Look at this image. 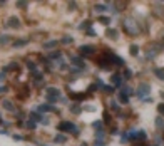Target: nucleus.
Masks as SVG:
<instances>
[{
	"label": "nucleus",
	"mask_w": 164,
	"mask_h": 146,
	"mask_svg": "<svg viewBox=\"0 0 164 146\" xmlns=\"http://www.w3.org/2000/svg\"><path fill=\"white\" fill-rule=\"evenodd\" d=\"M122 30L131 37H136V35L141 34V25H139V22L134 17L127 15V17L122 19Z\"/></svg>",
	"instance_id": "f257e3e1"
},
{
	"label": "nucleus",
	"mask_w": 164,
	"mask_h": 146,
	"mask_svg": "<svg viewBox=\"0 0 164 146\" xmlns=\"http://www.w3.org/2000/svg\"><path fill=\"white\" fill-rule=\"evenodd\" d=\"M57 129H59L60 133H70L74 136H79L80 134V129L77 128V124L74 121H60L59 124H57Z\"/></svg>",
	"instance_id": "f03ea898"
},
{
	"label": "nucleus",
	"mask_w": 164,
	"mask_h": 146,
	"mask_svg": "<svg viewBox=\"0 0 164 146\" xmlns=\"http://www.w3.org/2000/svg\"><path fill=\"white\" fill-rule=\"evenodd\" d=\"M151 94V84L149 82H139L137 89H136V96L139 98V101H144L146 98H149Z\"/></svg>",
	"instance_id": "7ed1b4c3"
},
{
	"label": "nucleus",
	"mask_w": 164,
	"mask_h": 146,
	"mask_svg": "<svg viewBox=\"0 0 164 146\" xmlns=\"http://www.w3.org/2000/svg\"><path fill=\"white\" fill-rule=\"evenodd\" d=\"M105 56H107V59H109L111 66H117V67H122V66H126V60L122 59L121 56H117L116 52H111V51H105Z\"/></svg>",
	"instance_id": "20e7f679"
},
{
	"label": "nucleus",
	"mask_w": 164,
	"mask_h": 146,
	"mask_svg": "<svg viewBox=\"0 0 164 146\" xmlns=\"http://www.w3.org/2000/svg\"><path fill=\"white\" fill-rule=\"evenodd\" d=\"M109 82H111V86H112L114 89H122V86H124V77H122V74L114 72V74H111Z\"/></svg>",
	"instance_id": "39448f33"
},
{
	"label": "nucleus",
	"mask_w": 164,
	"mask_h": 146,
	"mask_svg": "<svg viewBox=\"0 0 164 146\" xmlns=\"http://www.w3.org/2000/svg\"><path fill=\"white\" fill-rule=\"evenodd\" d=\"M96 54V47L94 45H89V44H84L79 47V56L80 57H92Z\"/></svg>",
	"instance_id": "423d86ee"
},
{
	"label": "nucleus",
	"mask_w": 164,
	"mask_h": 146,
	"mask_svg": "<svg viewBox=\"0 0 164 146\" xmlns=\"http://www.w3.org/2000/svg\"><path fill=\"white\" fill-rule=\"evenodd\" d=\"M147 139V133L144 131V129H132V136H131V141L134 143H142Z\"/></svg>",
	"instance_id": "0eeeda50"
},
{
	"label": "nucleus",
	"mask_w": 164,
	"mask_h": 146,
	"mask_svg": "<svg viewBox=\"0 0 164 146\" xmlns=\"http://www.w3.org/2000/svg\"><path fill=\"white\" fill-rule=\"evenodd\" d=\"M34 111H37L39 114H44V112H59V109L55 106H52V104H39V106H35Z\"/></svg>",
	"instance_id": "6e6552de"
},
{
	"label": "nucleus",
	"mask_w": 164,
	"mask_h": 146,
	"mask_svg": "<svg viewBox=\"0 0 164 146\" xmlns=\"http://www.w3.org/2000/svg\"><path fill=\"white\" fill-rule=\"evenodd\" d=\"M20 25H22L20 19L15 17V15H12L5 20V29H20Z\"/></svg>",
	"instance_id": "1a4fd4ad"
},
{
	"label": "nucleus",
	"mask_w": 164,
	"mask_h": 146,
	"mask_svg": "<svg viewBox=\"0 0 164 146\" xmlns=\"http://www.w3.org/2000/svg\"><path fill=\"white\" fill-rule=\"evenodd\" d=\"M70 62L74 67H82V69H87V66H85L84 59L80 56H76V54H70Z\"/></svg>",
	"instance_id": "9d476101"
},
{
	"label": "nucleus",
	"mask_w": 164,
	"mask_h": 146,
	"mask_svg": "<svg viewBox=\"0 0 164 146\" xmlns=\"http://www.w3.org/2000/svg\"><path fill=\"white\" fill-rule=\"evenodd\" d=\"M45 96H52V98L60 99V98H62V92H60V89H59V87L49 86V87H45Z\"/></svg>",
	"instance_id": "9b49d317"
},
{
	"label": "nucleus",
	"mask_w": 164,
	"mask_h": 146,
	"mask_svg": "<svg viewBox=\"0 0 164 146\" xmlns=\"http://www.w3.org/2000/svg\"><path fill=\"white\" fill-rule=\"evenodd\" d=\"M69 111L74 114V116H79V114H82V111H84V107L80 106L79 103H72L70 106H69Z\"/></svg>",
	"instance_id": "f8f14e48"
},
{
	"label": "nucleus",
	"mask_w": 164,
	"mask_h": 146,
	"mask_svg": "<svg viewBox=\"0 0 164 146\" xmlns=\"http://www.w3.org/2000/svg\"><path fill=\"white\" fill-rule=\"evenodd\" d=\"M87 92H70L69 94V98L70 99H74L76 103H80V101H84V99H87Z\"/></svg>",
	"instance_id": "ddd939ff"
},
{
	"label": "nucleus",
	"mask_w": 164,
	"mask_h": 146,
	"mask_svg": "<svg viewBox=\"0 0 164 146\" xmlns=\"http://www.w3.org/2000/svg\"><path fill=\"white\" fill-rule=\"evenodd\" d=\"M105 35H107L109 39H114V40L119 39V32L114 29V27H107V29H105Z\"/></svg>",
	"instance_id": "4468645a"
},
{
	"label": "nucleus",
	"mask_w": 164,
	"mask_h": 146,
	"mask_svg": "<svg viewBox=\"0 0 164 146\" xmlns=\"http://www.w3.org/2000/svg\"><path fill=\"white\" fill-rule=\"evenodd\" d=\"M47 60H62V52L60 51H54V52H50V54H47Z\"/></svg>",
	"instance_id": "2eb2a0df"
},
{
	"label": "nucleus",
	"mask_w": 164,
	"mask_h": 146,
	"mask_svg": "<svg viewBox=\"0 0 164 146\" xmlns=\"http://www.w3.org/2000/svg\"><path fill=\"white\" fill-rule=\"evenodd\" d=\"M2 106H4L5 111H9V112H13V111H15V106H13V103H12V101H9V99H4V101H2Z\"/></svg>",
	"instance_id": "dca6fc26"
},
{
	"label": "nucleus",
	"mask_w": 164,
	"mask_h": 146,
	"mask_svg": "<svg viewBox=\"0 0 164 146\" xmlns=\"http://www.w3.org/2000/svg\"><path fill=\"white\" fill-rule=\"evenodd\" d=\"M59 44H60V40L50 39V40H47V42H44V49H54V47H57Z\"/></svg>",
	"instance_id": "f3484780"
},
{
	"label": "nucleus",
	"mask_w": 164,
	"mask_h": 146,
	"mask_svg": "<svg viewBox=\"0 0 164 146\" xmlns=\"http://www.w3.org/2000/svg\"><path fill=\"white\" fill-rule=\"evenodd\" d=\"M29 42H30L29 39H17V40H13V42H12V45L15 49H20V47H24V45H27Z\"/></svg>",
	"instance_id": "a211bd4d"
},
{
	"label": "nucleus",
	"mask_w": 164,
	"mask_h": 146,
	"mask_svg": "<svg viewBox=\"0 0 164 146\" xmlns=\"http://www.w3.org/2000/svg\"><path fill=\"white\" fill-rule=\"evenodd\" d=\"M152 74H154L156 77L159 79V81H164V69H161V67H152Z\"/></svg>",
	"instance_id": "6ab92c4d"
},
{
	"label": "nucleus",
	"mask_w": 164,
	"mask_h": 146,
	"mask_svg": "<svg viewBox=\"0 0 164 146\" xmlns=\"http://www.w3.org/2000/svg\"><path fill=\"white\" fill-rule=\"evenodd\" d=\"M131 136H132V129H131V131H124L122 136H121V143H122V145H124V143H129L131 141Z\"/></svg>",
	"instance_id": "aec40b11"
},
{
	"label": "nucleus",
	"mask_w": 164,
	"mask_h": 146,
	"mask_svg": "<svg viewBox=\"0 0 164 146\" xmlns=\"http://www.w3.org/2000/svg\"><path fill=\"white\" fill-rule=\"evenodd\" d=\"M10 40H13L10 35L2 34V35H0V47H2V45H7V44H10Z\"/></svg>",
	"instance_id": "412c9836"
},
{
	"label": "nucleus",
	"mask_w": 164,
	"mask_h": 146,
	"mask_svg": "<svg viewBox=\"0 0 164 146\" xmlns=\"http://www.w3.org/2000/svg\"><path fill=\"white\" fill-rule=\"evenodd\" d=\"M129 52H131V56H132V57H137L139 56V45H137V44H131V45H129Z\"/></svg>",
	"instance_id": "4be33fe9"
},
{
	"label": "nucleus",
	"mask_w": 164,
	"mask_h": 146,
	"mask_svg": "<svg viewBox=\"0 0 164 146\" xmlns=\"http://www.w3.org/2000/svg\"><path fill=\"white\" fill-rule=\"evenodd\" d=\"M154 124H156V128L159 129V131H161V129H164V118L163 116H157L154 119Z\"/></svg>",
	"instance_id": "5701e85b"
},
{
	"label": "nucleus",
	"mask_w": 164,
	"mask_h": 146,
	"mask_svg": "<svg viewBox=\"0 0 164 146\" xmlns=\"http://www.w3.org/2000/svg\"><path fill=\"white\" fill-rule=\"evenodd\" d=\"M79 29L80 30H89V29H92V22L91 20H84V22H80V25H79Z\"/></svg>",
	"instance_id": "b1692460"
},
{
	"label": "nucleus",
	"mask_w": 164,
	"mask_h": 146,
	"mask_svg": "<svg viewBox=\"0 0 164 146\" xmlns=\"http://www.w3.org/2000/svg\"><path fill=\"white\" fill-rule=\"evenodd\" d=\"M109 107H111V111L116 112V114H121V107H119V104L116 103V101H111L109 103Z\"/></svg>",
	"instance_id": "393cba45"
},
{
	"label": "nucleus",
	"mask_w": 164,
	"mask_h": 146,
	"mask_svg": "<svg viewBox=\"0 0 164 146\" xmlns=\"http://www.w3.org/2000/svg\"><path fill=\"white\" fill-rule=\"evenodd\" d=\"M92 128L96 129V131H101V129H104V123H102V119H96L92 123Z\"/></svg>",
	"instance_id": "a878e982"
},
{
	"label": "nucleus",
	"mask_w": 164,
	"mask_h": 146,
	"mask_svg": "<svg viewBox=\"0 0 164 146\" xmlns=\"http://www.w3.org/2000/svg\"><path fill=\"white\" fill-rule=\"evenodd\" d=\"M94 136H96V141H104L105 131H104V129H101V131H96V133H94Z\"/></svg>",
	"instance_id": "bb28decb"
},
{
	"label": "nucleus",
	"mask_w": 164,
	"mask_h": 146,
	"mask_svg": "<svg viewBox=\"0 0 164 146\" xmlns=\"http://www.w3.org/2000/svg\"><path fill=\"white\" fill-rule=\"evenodd\" d=\"M94 10H96V12H99V13H102V12H105V10H107V5L96 4V5H94Z\"/></svg>",
	"instance_id": "cd10ccee"
},
{
	"label": "nucleus",
	"mask_w": 164,
	"mask_h": 146,
	"mask_svg": "<svg viewBox=\"0 0 164 146\" xmlns=\"http://www.w3.org/2000/svg\"><path fill=\"white\" fill-rule=\"evenodd\" d=\"M122 77L126 79V81H129V79L132 77V71H131L129 67H126L124 71H122Z\"/></svg>",
	"instance_id": "c85d7f7f"
},
{
	"label": "nucleus",
	"mask_w": 164,
	"mask_h": 146,
	"mask_svg": "<svg viewBox=\"0 0 164 146\" xmlns=\"http://www.w3.org/2000/svg\"><path fill=\"white\" fill-rule=\"evenodd\" d=\"M67 141V136H64V134H57V136H54V143H65Z\"/></svg>",
	"instance_id": "c756f323"
},
{
	"label": "nucleus",
	"mask_w": 164,
	"mask_h": 146,
	"mask_svg": "<svg viewBox=\"0 0 164 146\" xmlns=\"http://www.w3.org/2000/svg\"><path fill=\"white\" fill-rule=\"evenodd\" d=\"M117 98H119V103H121V104H129V98H127L126 94L119 92V94H117Z\"/></svg>",
	"instance_id": "7c9ffc66"
},
{
	"label": "nucleus",
	"mask_w": 164,
	"mask_h": 146,
	"mask_svg": "<svg viewBox=\"0 0 164 146\" xmlns=\"http://www.w3.org/2000/svg\"><path fill=\"white\" fill-rule=\"evenodd\" d=\"M74 42V37H70V35H65V37H62V40H60V44H64V45H69V44Z\"/></svg>",
	"instance_id": "2f4dec72"
},
{
	"label": "nucleus",
	"mask_w": 164,
	"mask_h": 146,
	"mask_svg": "<svg viewBox=\"0 0 164 146\" xmlns=\"http://www.w3.org/2000/svg\"><path fill=\"white\" fill-rule=\"evenodd\" d=\"M121 92H122V94H126L127 98H131V96H132V89H131L129 86H122Z\"/></svg>",
	"instance_id": "473e14b6"
},
{
	"label": "nucleus",
	"mask_w": 164,
	"mask_h": 146,
	"mask_svg": "<svg viewBox=\"0 0 164 146\" xmlns=\"http://www.w3.org/2000/svg\"><path fill=\"white\" fill-rule=\"evenodd\" d=\"M27 128H29V129H32V131H34V129L35 128H37V123H35V121H32V119H29V121H27Z\"/></svg>",
	"instance_id": "72a5a7b5"
},
{
	"label": "nucleus",
	"mask_w": 164,
	"mask_h": 146,
	"mask_svg": "<svg viewBox=\"0 0 164 146\" xmlns=\"http://www.w3.org/2000/svg\"><path fill=\"white\" fill-rule=\"evenodd\" d=\"M99 22H101V24H104V25H111V19L109 17H99Z\"/></svg>",
	"instance_id": "f704fd0d"
},
{
	"label": "nucleus",
	"mask_w": 164,
	"mask_h": 146,
	"mask_svg": "<svg viewBox=\"0 0 164 146\" xmlns=\"http://www.w3.org/2000/svg\"><path fill=\"white\" fill-rule=\"evenodd\" d=\"M102 91H104V92H107L109 96H112V94H114V91H116V89H114L112 86H104V89H102Z\"/></svg>",
	"instance_id": "c9c22d12"
},
{
	"label": "nucleus",
	"mask_w": 164,
	"mask_h": 146,
	"mask_svg": "<svg viewBox=\"0 0 164 146\" xmlns=\"http://www.w3.org/2000/svg\"><path fill=\"white\" fill-rule=\"evenodd\" d=\"M157 112H159V116H164V103L157 104Z\"/></svg>",
	"instance_id": "e433bc0d"
},
{
	"label": "nucleus",
	"mask_w": 164,
	"mask_h": 146,
	"mask_svg": "<svg viewBox=\"0 0 164 146\" xmlns=\"http://www.w3.org/2000/svg\"><path fill=\"white\" fill-rule=\"evenodd\" d=\"M85 35H89V37H96V30L94 29H89V30H85Z\"/></svg>",
	"instance_id": "4c0bfd02"
},
{
	"label": "nucleus",
	"mask_w": 164,
	"mask_h": 146,
	"mask_svg": "<svg viewBox=\"0 0 164 146\" xmlns=\"http://www.w3.org/2000/svg\"><path fill=\"white\" fill-rule=\"evenodd\" d=\"M13 139L15 141H24V136L22 134H13Z\"/></svg>",
	"instance_id": "58836bf2"
},
{
	"label": "nucleus",
	"mask_w": 164,
	"mask_h": 146,
	"mask_svg": "<svg viewBox=\"0 0 164 146\" xmlns=\"http://www.w3.org/2000/svg\"><path fill=\"white\" fill-rule=\"evenodd\" d=\"M69 9H70V10H76V9H77V4H76V2H69Z\"/></svg>",
	"instance_id": "ea45409f"
},
{
	"label": "nucleus",
	"mask_w": 164,
	"mask_h": 146,
	"mask_svg": "<svg viewBox=\"0 0 164 146\" xmlns=\"http://www.w3.org/2000/svg\"><path fill=\"white\" fill-rule=\"evenodd\" d=\"M17 7H20V9H25V7H27V2H17Z\"/></svg>",
	"instance_id": "a19ab883"
},
{
	"label": "nucleus",
	"mask_w": 164,
	"mask_h": 146,
	"mask_svg": "<svg viewBox=\"0 0 164 146\" xmlns=\"http://www.w3.org/2000/svg\"><path fill=\"white\" fill-rule=\"evenodd\" d=\"M94 146H105V141H96Z\"/></svg>",
	"instance_id": "79ce46f5"
},
{
	"label": "nucleus",
	"mask_w": 164,
	"mask_h": 146,
	"mask_svg": "<svg viewBox=\"0 0 164 146\" xmlns=\"http://www.w3.org/2000/svg\"><path fill=\"white\" fill-rule=\"evenodd\" d=\"M2 92H7V86H0V94Z\"/></svg>",
	"instance_id": "37998d69"
},
{
	"label": "nucleus",
	"mask_w": 164,
	"mask_h": 146,
	"mask_svg": "<svg viewBox=\"0 0 164 146\" xmlns=\"http://www.w3.org/2000/svg\"><path fill=\"white\" fill-rule=\"evenodd\" d=\"M0 134H2V136H9V131H4V129H2V131H0Z\"/></svg>",
	"instance_id": "c03bdc74"
},
{
	"label": "nucleus",
	"mask_w": 164,
	"mask_h": 146,
	"mask_svg": "<svg viewBox=\"0 0 164 146\" xmlns=\"http://www.w3.org/2000/svg\"><path fill=\"white\" fill-rule=\"evenodd\" d=\"M152 146H159V145H152Z\"/></svg>",
	"instance_id": "a18cd8bd"
},
{
	"label": "nucleus",
	"mask_w": 164,
	"mask_h": 146,
	"mask_svg": "<svg viewBox=\"0 0 164 146\" xmlns=\"http://www.w3.org/2000/svg\"><path fill=\"white\" fill-rule=\"evenodd\" d=\"M44 146H45V145H44Z\"/></svg>",
	"instance_id": "49530a36"
}]
</instances>
